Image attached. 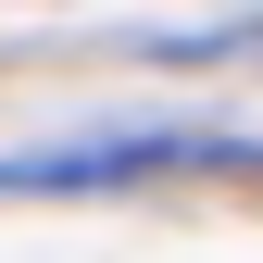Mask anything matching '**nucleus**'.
Here are the masks:
<instances>
[{
  "mask_svg": "<svg viewBox=\"0 0 263 263\" xmlns=\"http://www.w3.org/2000/svg\"><path fill=\"white\" fill-rule=\"evenodd\" d=\"M188 163H251V138H213V125H125V138H76V151H13V163H0V201H38V188H125V176H188Z\"/></svg>",
  "mask_w": 263,
  "mask_h": 263,
  "instance_id": "obj_1",
  "label": "nucleus"
}]
</instances>
